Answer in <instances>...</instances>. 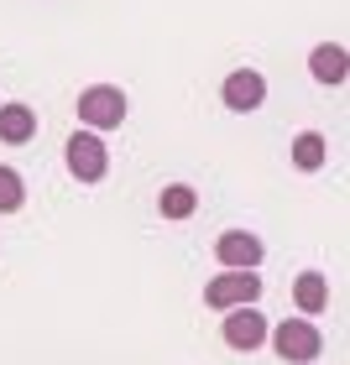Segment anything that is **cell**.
<instances>
[{
    "mask_svg": "<svg viewBox=\"0 0 350 365\" xmlns=\"http://www.w3.org/2000/svg\"><path fill=\"white\" fill-rule=\"evenodd\" d=\"M246 303H261V277L256 267H225L214 282H204V308H246Z\"/></svg>",
    "mask_w": 350,
    "mask_h": 365,
    "instance_id": "cell-1",
    "label": "cell"
},
{
    "mask_svg": "<svg viewBox=\"0 0 350 365\" xmlns=\"http://www.w3.org/2000/svg\"><path fill=\"white\" fill-rule=\"evenodd\" d=\"M126 89L121 84H89L84 94H79V125L89 130H115L126 120Z\"/></svg>",
    "mask_w": 350,
    "mask_h": 365,
    "instance_id": "cell-2",
    "label": "cell"
},
{
    "mask_svg": "<svg viewBox=\"0 0 350 365\" xmlns=\"http://www.w3.org/2000/svg\"><path fill=\"white\" fill-rule=\"evenodd\" d=\"M266 339H272V350H277L282 360H293V365L319 360V350H324V334H319L309 319H288V324L266 329Z\"/></svg>",
    "mask_w": 350,
    "mask_h": 365,
    "instance_id": "cell-3",
    "label": "cell"
},
{
    "mask_svg": "<svg viewBox=\"0 0 350 365\" xmlns=\"http://www.w3.org/2000/svg\"><path fill=\"white\" fill-rule=\"evenodd\" d=\"M63 162H69V173H74L79 182H99V178H105V168H110V152H105V141H99V136L74 130L69 146H63Z\"/></svg>",
    "mask_w": 350,
    "mask_h": 365,
    "instance_id": "cell-4",
    "label": "cell"
},
{
    "mask_svg": "<svg viewBox=\"0 0 350 365\" xmlns=\"http://www.w3.org/2000/svg\"><path fill=\"white\" fill-rule=\"evenodd\" d=\"M225 344H230V350H261V344H266V319L251 303L225 313Z\"/></svg>",
    "mask_w": 350,
    "mask_h": 365,
    "instance_id": "cell-5",
    "label": "cell"
},
{
    "mask_svg": "<svg viewBox=\"0 0 350 365\" xmlns=\"http://www.w3.org/2000/svg\"><path fill=\"white\" fill-rule=\"evenodd\" d=\"M266 251H261V240L251 235V230H225L220 240H214V261L220 267H256Z\"/></svg>",
    "mask_w": 350,
    "mask_h": 365,
    "instance_id": "cell-6",
    "label": "cell"
},
{
    "mask_svg": "<svg viewBox=\"0 0 350 365\" xmlns=\"http://www.w3.org/2000/svg\"><path fill=\"white\" fill-rule=\"evenodd\" d=\"M220 94H225V105H230V110H256L261 99H266V78H261L256 68H236V73L225 78V89H220Z\"/></svg>",
    "mask_w": 350,
    "mask_h": 365,
    "instance_id": "cell-7",
    "label": "cell"
},
{
    "mask_svg": "<svg viewBox=\"0 0 350 365\" xmlns=\"http://www.w3.org/2000/svg\"><path fill=\"white\" fill-rule=\"evenodd\" d=\"M31 136H37V110L31 105H0V141L26 146Z\"/></svg>",
    "mask_w": 350,
    "mask_h": 365,
    "instance_id": "cell-8",
    "label": "cell"
},
{
    "mask_svg": "<svg viewBox=\"0 0 350 365\" xmlns=\"http://www.w3.org/2000/svg\"><path fill=\"white\" fill-rule=\"evenodd\" d=\"M309 73L319 78V84H345V73H350L345 47H340V42H319V47L309 53Z\"/></svg>",
    "mask_w": 350,
    "mask_h": 365,
    "instance_id": "cell-9",
    "label": "cell"
},
{
    "mask_svg": "<svg viewBox=\"0 0 350 365\" xmlns=\"http://www.w3.org/2000/svg\"><path fill=\"white\" fill-rule=\"evenodd\" d=\"M293 303H298V313H304V319L324 313V308H329V282H324L319 272H304V277L293 282Z\"/></svg>",
    "mask_w": 350,
    "mask_h": 365,
    "instance_id": "cell-10",
    "label": "cell"
},
{
    "mask_svg": "<svg viewBox=\"0 0 350 365\" xmlns=\"http://www.w3.org/2000/svg\"><path fill=\"white\" fill-rule=\"evenodd\" d=\"M329 162V141L319 136V130H304V136L293 141V168H304V173H319Z\"/></svg>",
    "mask_w": 350,
    "mask_h": 365,
    "instance_id": "cell-11",
    "label": "cell"
},
{
    "mask_svg": "<svg viewBox=\"0 0 350 365\" xmlns=\"http://www.w3.org/2000/svg\"><path fill=\"white\" fill-rule=\"evenodd\" d=\"M157 209H162V220H189V214L199 209V193L189 188V182H168L157 198Z\"/></svg>",
    "mask_w": 350,
    "mask_h": 365,
    "instance_id": "cell-12",
    "label": "cell"
},
{
    "mask_svg": "<svg viewBox=\"0 0 350 365\" xmlns=\"http://www.w3.org/2000/svg\"><path fill=\"white\" fill-rule=\"evenodd\" d=\"M26 204V182L16 168H0V214H16Z\"/></svg>",
    "mask_w": 350,
    "mask_h": 365,
    "instance_id": "cell-13",
    "label": "cell"
}]
</instances>
